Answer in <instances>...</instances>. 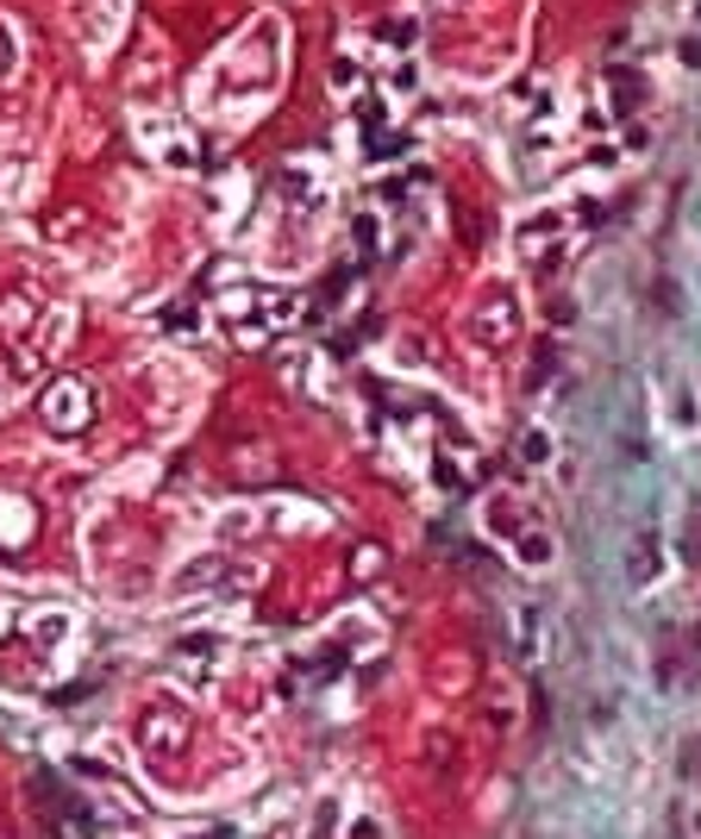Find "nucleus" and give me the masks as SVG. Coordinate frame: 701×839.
<instances>
[{
  "label": "nucleus",
  "instance_id": "f257e3e1",
  "mask_svg": "<svg viewBox=\"0 0 701 839\" xmlns=\"http://www.w3.org/2000/svg\"><path fill=\"white\" fill-rule=\"evenodd\" d=\"M664 570V552H658V539H639V552H632V583H651Z\"/></svg>",
  "mask_w": 701,
  "mask_h": 839
},
{
  "label": "nucleus",
  "instance_id": "f03ea898",
  "mask_svg": "<svg viewBox=\"0 0 701 839\" xmlns=\"http://www.w3.org/2000/svg\"><path fill=\"white\" fill-rule=\"evenodd\" d=\"M545 452H551V445H545V433L532 426V433H526V464H545Z\"/></svg>",
  "mask_w": 701,
  "mask_h": 839
},
{
  "label": "nucleus",
  "instance_id": "7ed1b4c3",
  "mask_svg": "<svg viewBox=\"0 0 701 839\" xmlns=\"http://www.w3.org/2000/svg\"><path fill=\"white\" fill-rule=\"evenodd\" d=\"M683 770H689V777H701V739H689V752H683Z\"/></svg>",
  "mask_w": 701,
  "mask_h": 839
}]
</instances>
